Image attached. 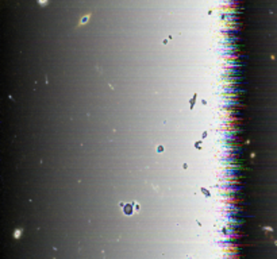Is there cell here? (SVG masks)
Here are the masks:
<instances>
[{
	"mask_svg": "<svg viewBox=\"0 0 277 259\" xmlns=\"http://www.w3.org/2000/svg\"><path fill=\"white\" fill-rule=\"evenodd\" d=\"M124 212H126L127 215H131V212H133V211H131V205H127V207L124 208Z\"/></svg>",
	"mask_w": 277,
	"mask_h": 259,
	"instance_id": "obj_1",
	"label": "cell"
}]
</instances>
